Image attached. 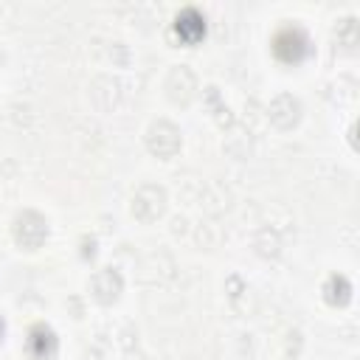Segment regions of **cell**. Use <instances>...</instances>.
<instances>
[{
    "instance_id": "1",
    "label": "cell",
    "mask_w": 360,
    "mask_h": 360,
    "mask_svg": "<svg viewBox=\"0 0 360 360\" xmlns=\"http://www.w3.org/2000/svg\"><path fill=\"white\" fill-rule=\"evenodd\" d=\"M11 233H14V242L25 250H37L45 239H48V219L37 211H22L14 217V225H11Z\"/></svg>"
},
{
    "instance_id": "2",
    "label": "cell",
    "mask_w": 360,
    "mask_h": 360,
    "mask_svg": "<svg viewBox=\"0 0 360 360\" xmlns=\"http://www.w3.org/2000/svg\"><path fill=\"white\" fill-rule=\"evenodd\" d=\"M183 146V138H180V129L166 121V118H158L149 124L146 129V149L158 158H174Z\"/></svg>"
},
{
    "instance_id": "3",
    "label": "cell",
    "mask_w": 360,
    "mask_h": 360,
    "mask_svg": "<svg viewBox=\"0 0 360 360\" xmlns=\"http://www.w3.org/2000/svg\"><path fill=\"white\" fill-rule=\"evenodd\" d=\"M307 51H309V39H307L304 28H298V25H284V28L273 37V53H276L281 62H287V65L301 62V59L307 56Z\"/></svg>"
},
{
    "instance_id": "4",
    "label": "cell",
    "mask_w": 360,
    "mask_h": 360,
    "mask_svg": "<svg viewBox=\"0 0 360 360\" xmlns=\"http://www.w3.org/2000/svg\"><path fill=\"white\" fill-rule=\"evenodd\" d=\"M166 208V191L155 183H146L141 186L135 194H132V202H129V211L135 219L141 222H155Z\"/></svg>"
},
{
    "instance_id": "5",
    "label": "cell",
    "mask_w": 360,
    "mask_h": 360,
    "mask_svg": "<svg viewBox=\"0 0 360 360\" xmlns=\"http://www.w3.org/2000/svg\"><path fill=\"white\" fill-rule=\"evenodd\" d=\"M194 90H197V76L188 65H174L166 76V96L174 101V104H188L194 98Z\"/></svg>"
},
{
    "instance_id": "6",
    "label": "cell",
    "mask_w": 360,
    "mask_h": 360,
    "mask_svg": "<svg viewBox=\"0 0 360 360\" xmlns=\"http://www.w3.org/2000/svg\"><path fill=\"white\" fill-rule=\"evenodd\" d=\"M267 118L278 129H292L301 118V101L292 93H278L267 107Z\"/></svg>"
},
{
    "instance_id": "7",
    "label": "cell",
    "mask_w": 360,
    "mask_h": 360,
    "mask_svg": "<svg viewBox=\"0 0 360 360\" xmlns=\"http://www.w3.org/2000/svg\"><path fill=\"white\" fill-rule=\"evenodd\" d=\"M25 349L31 354V360H53L56 357V335L48 323H34L28 329V338H25Z\"/></svg>"
},
{
    "instance_id": "8",
    "label": "cell",
    "mask_w": 360,
    "mask_h": 360,
    "mask_svg": "<svg viewBox=\"0 0 360 360\" xmlns=\"http://www.w3.org/2000/svg\"><path fill=\"white\" fill-rule=\"evenodd\" d=\"M124 290V278L115 267H101L93 278H90V292L98 304H112Z\"/></svg>"
},
{
    "instance_id": "9",
    "label": "cell",
    "mask_w": 360,
    "mask_h": 360,
    "mask_svg": "<svg viewBox=\"0 0 360 360\" xmlns=\"http://www.w3.org/2000/svg\"><path fill=\"white\" fill-rule=\"evenodd\" d=\"M174 34H177V39L186 42V45L200 42L202 34H205V17H202L197 8H191V6L183 8V11L174 17Z\"/></svg>"
},
{
    "instance_id": "10",
    "label": "cell",
    "mask_w": 360,
    "mask_h": 360,
    "mask_svg": "<svg viewBox=\"0 0 360 360\" xmlns=\"http://www.w3.org/2000/svg\"><path fill=\"white\" fill-rule=\"evenodd\" d=\"M323 298L332 307H346L352 301V281L343 273H332L323 284Z\"/></svg>"
},
{
    "instance_id": "11",
    "label": "cell",
    "mask_w": 360,
    "mask_h": 360,
    "mask_svg": "<svg viewBox=\"0 0 360 360\" xmlns=\"http://www.w3.org/2000/svg\"><path fill=\"white\" fill-rule=\"evenodd\" d=\"M121 84L112 79V76H98L93 84H90V98H93V104L98 107V110H110V107H115V96H110V90L115 93Z\"/></svg>"
},
{
    "instance_id": "12",
    "label": "cell",
    "mask_w": 360,
    "mask_h": 360,
    "mask_svg": "<svg viewBox=\"0 0 360 360\" xmlns=\"http://www.w3.org/2000/svg\"><path fill=\"white\" fill-rule=\"evenodd\" d=\"M335 39H338V45H343V48H354V45H357V17H343V20H338V25H335Z\"/></svg>"
},
{
    "instance_id": "13",
    "label": "cell",
    "mask_w": 360,
    "mask_h": 360,
    "mask_svg": "<svg viewBox=\"0 0 360 360\" xmlns=\"http://www.w3.org/2000/svg\"><path fill=\"white\" fill-rule=\"evenodd\" d=\"M3 335H6V323H3V318H0V343H3Z\"/></svg>"
}]
</instances>
